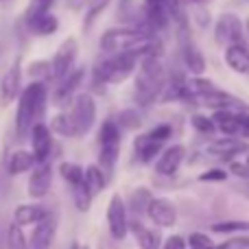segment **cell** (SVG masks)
<instances>
[{"label":"cell","instance_id":"cell-39","mask_svg":"<svg viewBox=\"0 0 249 249\" xmlns=\"http://www.w3.org/2000/svg\"><path fill=\"white\" fill-rule=\"evenodd\" d=\"M225 179H228V171H223V168H210V171L199 175V181H225Z\"/></svg>","mask_w":249,"mask_h":249},{"label":"cell","instance_id":"cell-24","mask_svg":"<svg viewBox=\"0 0 249 249\" xmlns=\"http://www.w3.org/2000/svg\"><path fill=\"white\" fill-rule=\"evenodd\" d=\"M83 181H86L88 190L92 195H101L105 190V186H107V175L101 171L99 164H92V166H88L83 171Z\"/></svg>","mask_w":249,"mask_h":249},{"label":"cell","instance_id":"cell-4","mask_svg":"<svg viewBox=\"0 0 249 249\" xmlns=\"http://www.w3.org/2000/svg\"><path fill=\"white\" fill-rule=\"evenodd\" d=\"M70 118L74 123V129H77V136H86L92 129L96 118V105L94 99L90 94H77L72 103V112H70Z\"/></svg>","mask_w":249,"mask_h":249},{"label":"cell","instance_id":"cell-20","mask_svg":"<svg viewBox=\"0 0 249 249\" xmlns=\"http://www.w3.org/2000/svg\"><path fill=\"white\" fill-rule=\"evenodd\" d=\"M129 230L136 234V241L140 245V249H160V245H162V236H160L158 230L146 228L138 219L129 221Z\"/></svg>","mask_w":249,"mask_h":249},{"label":"cell","instance_id":"cell-6","mask_svg":"<svg viewBox=\"0 0 249 249\" xmlns=\"http://www.w3.org/2000/svg\"><path fill=\"white\" fill-rule=\"evenodd\" d=\"M107 228H109V236L114 241H124L129 232V219H127V206H124L121 195H114L109 199L107 206Z\"/></svg>","mask_w":249,"mask_h":249},{"label":"cell","instance_id":"cell-2","mask_svg":"<svg viewBox=\"0 0 249 249\" xmlns=\"http://www.w3.org/2000/svg\"><path fill=\"white\" fill-rule=\"evenodd\" d=\"M140 70L136 74V81H133V88H136V101L140 105H151L153 101H158L160 92H162L164 83H166V68L160 61V57H142L138 61Z\"/></svg>","mask_w":249,"mask_h":249},{"label":"cell","instance_id":"cell-8","mask_svg":"<svg viewBox=\"0 0 249 249\" xmlns=\"http://www.w3.org/2000/svg\"><path fill=\"white\" fill-rule=\"evenodd\" d=\"M22 92V64L20 59H16L7 68V72L0 79V107H7L9 103L20 96Z\"/></svg>","mask_w":249,"mask_h":249},{"label":"cell","instance_id":"cell-30","mask_svg":"<svg viewBox=\"0 0 249 249\" xmlns=\"http://www.w3.org/2000/svg\"><path fill=\"white\" fill-rule=\"evenodd\" d=\"M59 173L70 186H77V184H83V168L79 164H72V162H61L59 164Z\"/></svg>","mask_w":249,"mask_h":249},{"label":"cell","instance_id":"cell-10","mask_svg":"<svg viewBox=\"0 0 249 249\" xmlns=\"http://www.w3.org/2000/svg\"><path fill=\"white\" fill-rule=\"evenodd\" d=\"M53 186V166L48 162H37L31 168V177H29V197L31 199H44L51 193Z\"/></svg>","mask_w":249,"mask_h":249},{"label":"cell","instance_id":"cell-35","mask_svg":"<svg viewBox=\"0 0 249 249\" xmlns=\"http://www.w3.org/2000/svg\"><path fill=\"white\" fill-rule=\"evenodd\" d=\"M53 2H55V0H31L29 7H26V11H24V18H22V20L26 22V20H31V18L39 16V13L51 11Z\"/></svg>","mask_w":249,"mask_h":249},{"label":"cell","instance_id":"cell-44","mask_svg":"<svg viewBox=\"0 0 249 249\" xmlns=\"http://www.w3.org/2000/svg\"><path fill=\"white\" fill-rule=\"evenodd\" d=\"M197 22L201 26H206L208 22H210V16H208V11H197Z\"/></svg>","mask_w":249,"mask_h":249},{"label":"cell","instance_id":"cell-18","mask_svg":"<svg viewBox=\"0 0 249 249\" xmlns=\"http://www.w3.org/2000/svg\"><path fill=\"white\" fill-rule=\"evenodd\" d=\"M225 64L238 74H249V51L245 44H230L225 46Z\"/></svg>","mask_w":249,"mask_h":249},{"label":"cell","instance_id":"cell-43","mask_svg":"<svg viewBox=\"0 0 249 249\" xmlns=\"http://www.w3.org/2000/svg\"><path fill=\"white\" fill-rule=\"evenodd\" d=\"M238 138H249V112H241V133Z\"/></svg>","mask_w":249,"mask_h":249},{"label":"cell","instance_id":"cell-14","mask_svg":"<svg viewBox=\"0 0 249 249\" xmlns=\"http://www.w3.org/2000/svg\"><path fill=\"white\" fill-rule=\"evenodd\" d=\"M146 214L160 228H173L177 223V210L168 199H151Z\"/></svg>","mask_w":249,"mask_h":249},{"label":"cell","instance_id":"cell-9","mask_svg":"<svg viewBox=\"0 0 249 249\" xmlns=\"http://www.w3.org/2000/svg\"><path fill=\"white\" fill-rule=\"evenodd\" d=\"M29 136H31V149H33L31 153H33L35 162H48V158L53 155V149H55L51 127L44 123H33Z\"/></svg>","mask_w":249,"mask_h":249},{"label":"cell","instance_id":"cell-11","mask_svg":"<svg viewBox=\"0 0 249 249\" xmlns=\"http://www.w3.org/2000/svg\"><path fill=\"white\" fill-rule=\"evenodd\" d=\"M57 234V214L48 210L42 219L35 223V230L31 234V247L33 249H48L55 241Z\"/></svg>","mask_w":249,"mask_h":249},{"label":"cell","instance_id":"cell-51","mask_svg":"<svg viewBox=\"0 0 249 249\" xmlns=\"http://www.w3.org/2000/svg\"><path fill=\"white\" fill-rule=\"evenodd\" d=\"M81 249H90V247H88V245H81Z\"/></svg>","mask_w":249,"mask_h":249},{"label":"cell","instance_id":"cell-33","mask_svg":"<svg viewBox=\"0 0 249 249\" xmlns=\"http://www.w3.org/2000/svg\"><path fill=\"white\" fill-rule=\"evenodd\" d=\"M212 232L232 234V232H249V221H221L212 225Z\"/></svg>","mask_w":249,"mask_h":249},{"label":"cell","instance_id":"cell-28","mask_svg":"<svg viewBox=\"0 0 249 249\" xmlns=\"http://www.w3.org/2000/svg\"><path fill=\"white\" fill-rule=\"evenodd\" d=\"M4 245L7 249H26V236L22 232V225H18L16 221L4 232Z\"/></svg>","mask_w":249,"mask_h":249},{"label":"cell","instance_id":"cell-25","mask_svg":"<svg viewBox=\"0 0 249 249\" xmlns=\"http://www.w3.org/2000/svg\"><path fill=\"white\" fill-rule=\"evenodd\" d=\"M151 190L146 188H136L131 193V197H129V210H131L133 216H142L146 214V210H149V203H151Z\"/></svg>","mask_w":249,"mask_h":249},{"label":"cell","instance_id":"cell-19","mask_svg":"<svg viewBox=\"0 0 249 249\" xmlns=\"http://www.w3.org/2000/svg\"><path fill=\"white\" fill-rule=\"evenodd\" d=\"M210 118L223 133L238 138V133H241V112H236V109H214Z\"/></svg>","mask_w":249,"mask_h":249},{"label":"cell","instance_id":"cell-3","mask_svg":"<svg viewBox=\"0 0 249 249\" xmlns=\"http://www.w3.org/2000/svg\"><path fill=\"white\" fill-rule=\"evenodd\" d=\"M146 37H153V35H146L144 31H140L138 26H118V29H109L101 35V51L112 55V53H121L129 51V48H136L138 44H142Z\"/></svg>","mask_w":249,"mask_h":249},{"label":"cell","instance_id":"cell-52","mask_svg":"<svg viewBox=\"0 0 249 249\" xmlns=\"http://www.w3.org/2000/svg\"><path fill=\"white\" fill-rule=\"evenodd\" d=\"M247 164H249V151H247Z\"/></svg>","mask_w":249,"mask_h":249},{"label":"cell","instance_id":"cell-32","mask_svg":"<svg viewBox=\"0 0 249 249\" xmlns=\"http://www.w3.org/2000/svg\"><path fill=\"white\" fill-rule=\"evenodd\" d=\"M114 123H116L118 127H123V129H131V131H136V129H140L142 118L138 116L133 109H123V112L116 114V121Z\"/></svg>","mask_w":249,"mask_h":249},{"label":"cell","instance_id":"cell-40","mask_svg":"<svg viewBox=\"0 0 249 249\" xmlns=\"http://www.w3.org/2000/svg\"><path fill=\"white\" fill-rule=\"evenodd\" d=\"M214 249H249V236H236V238H232V241L223 243V245H219Z\"/></svg>","mask_w":249,"mask_h":249},{"label":"cell","instance_id":"cell-22","mask_svg":"<svg viewBox=\"0 0 249 249\" xmlns=\"http://www.w3.org/2000/svg\"><path fill=\"white\" fill-rule=\"evenodd\" d=\"M35 158L31 151H24V149H16L7 160V173L9 175H22V173L31 171L35 166Z\"/></svg>","mask_w":249,"mask_h":249},{"label":"cell","instance_id":"cell-48","mask_svg":"<svg viewBox=\"0 0 249 249\" xmlns=\"http://www.w3.org/2000/svg\"><path fill=\"white\" fill-rule=\"evenodd\" d=\"M2 241H4V236H2V232H0V249H2Z\"/></svg>","mask_w":249,"mask_h":249},{"label":"cell","instance_id":"cell-34","mask_svg":"<svg viewBox=\"0 0 249 249\" xmlns=\"http://www.w3.org/2000/svg\"><path fill=\"white\" fill-rule=\"evenodd\" d=\"M26 74L35 81H42V79H51V61H33V64L26 68Z\"/></svg>","mask_w":249,"mask_h":249},{"label":"cell","instance_id":"cell-41","mask_svg":"<svg viewBox=\"0 0 249 249\" xmlns=\"http://www.w3.org/2000/svg\"><path fill=\"white\" fill-rule=\"evenodd\" d=\"M230 173L241 179H249V164L247 162H232L230 164Z\"/></svg>","mask_w":249,"mask_h":249},{"label":"cell","instance_id":"cell-5","mask_svg":"<svg viewBox=\"0 0 249 249\" xmlns=\"http://www.w3.org/2000/svg\"><path fill=\"white\" fill-rule=\"evenodd\" d=\"M77 53H79L77 39L66 37L64 42H61V46L57 48L55 57L51 59V79L59 81L61 77H66V74L72 70V64H74V59H77Z\"/></svg>","mask_w":249,"mask_h":249},{"label":"cell","instance_id":"cell-49","mask_svg":"<svg viewBox=\"0 0 249 249\" xmlns=\"http://www.w3.org/2000/svg\"><path fill=\"white\" fill-rule=\"evenodd\" d=\"M72 249H81V245H79V243H72Z\"/></svg>","mask_w":249,"mask_h":249},{"label":"cell","instance_id":"cell-29","mask_svg":"<svg viewBox=\"0 0 249 249\" xmlns=\"http://www.w3.org/2000/svg\"><path fill=\"white\" fill-rule=\"evenodd\" d=\"M70 188H72V197H74V206H77V210L79 212H88V210H90L92 197H94V195L88 190L86 181H83V184H77V186H70Z\"/></svg>","mask_w":249,"mask_h":249},{"label":"cell","instance_id":"cell-36","mask_svg":"<svg viewBox=\"0 0 249 249\" xmlns=\"http://www.w3.org/2000/svg\"><path fill=\"white\" fill-rule=\"evenodd\" d=\"M186 245H188L190 249H214L216 247L214 241L203 232H193L188 236V241H186Z\"/></svg>","mask_w":249,"mask_h":249},{"label":"cell","instance_id":"cell-13","mask_svg":"<svg viewBox=\"0 0 249 249\" xmlns=\"http://www.w3.org/2000/svg\"><path fill=\"white\" fill-rule=\"evenodd\" d=\"M83 77H86V68H74V70H70L66 77H61L59 79V88L55 90V103L57 105H66L70 99L74 96V92L79 90V86L83 83Z\"/></svg>","mask_w":249,"mask_h":249},{"label":"cell","instance_id":"cell-1","mask_svg":"<svg viewBox=\"0 0 249 249\" xmlns=\"http://www.w3.org/2000/svg\"><path fill=\"white\" fill-rule=\"evenodd\" d=\"M48 105V90L44 81H31L18 96L16 109V136L18 140L29 136L33 123L46 112Z\"/></svg>","mask_w":249,"mask_h":249},{"label":"cell","instance_id":"cell-47","mask_svg":"<svg viewBox=\"0 0 249 249\" xmlns=\"http://www.w3.org/2000/svg\"><path fill=\"white\" fill-rule=\"evenodd\" d=\"M160 2H162V0H144V4H160Z\"/></svg>","mask_w":249,"mask_h":249},{"label":"cell","instance_id":"cell-15","mask_svg":"<svg viewBox=\"0 0 249 249\" xmlns=\"http://www.w3.org/2000/svg\"><path fill=\"white\" fill-rule=\"evenodd\" d=\"M247 151H249V144L236 136L221 138V140H214L210 146H208V153L214 155V158H223V160H232L234 155L247 153Z\"/></svg>","mask_w":249,"mask_h":249},{"label":"cell","instance_id":"cell-50","mask_svg":"<svg viewBox=\"0 0 249 249\" xmlns=\"http://www.w3.org/2000/svg\"><path fill=\"white\" fill-rule=\"evenodd\" d=\"M245 26H247V33H249V18H247V24Z\"/></svg>","mask_w":249,"mask_h":249},{"label":"cell","instance_id":"cell-27","mask_svg":"<svg viewBox=\"0 0 249 249\" xmlns=\"http://www.w3.org/2000/svg\"><path fill=\"white\" fill-rule=\"evenodd\" d=\"M51 131L59 133L64 138H74L77 136V129H74V123L70 118V114H57L51 121Z\"/></svg>","mask_w":249,"mask_h":249},{"label":"cell","instance_id":"cell-23","mask_svg":"<svg viewBox=\"0 0 249 249\" xmlns=\"http://www.w3.org/2000/svg\"><path fill=\"white\" fill-rule=\"evenodd\" d=\"M133 151H136V155H138V160H140V162L149 164L151 160H153L155 155L162 151V142L151 140V138L144 133V136H138L136 138V142H133Z\"/></svg>","mask_w":249,"mask_h":249},{"label":"cell","instance_id":"cell-31","mask_svg":"<svg viewBox=\"0 0 249 249\" xmlns=\"http://www.w3.org/2000/svg\"><path fill=\"white\" fill-rule=\"evenodd\" d=\"M107 4H109V0H94V2H92V7L88 9L86 18H83V31H86V33L92 29V24L99 20L101 13L107 9Z\"/></svg>","mask_w":249,"mask_h":249},{"label":"cell","instance_id":"cell-12","mask_svg":"<svg viewBox=\"0 0 249 249\" xmlns=\"http://www.w3.org/2000/svg\"><path fill=\"white\" fill-rule=\"evenodd\" d=\"M179 37H181V57H184V66L193 74H203L206 72V59L199 53V48L195 46V42L190 39L188 26H179Z\"/></svg>","mask_w":249,"mask_h":249},{"label":"cell","instance_id":"cell-46","mask_svg":"<svg viewBox=\"0 0 249 249\" xmlns=\"http://www.w3.org/2000/svg\"><path fill=\"white\" fill-rule=\"evenodd\" d=\"M186 2H190V4H203V2H208V0H186Z\"/></svg>","mask_w":249,"mask_h":249},{"label":"cell","instance_id":"cell-38","mask_svg":"<svg viewBox=\"0 0 249 249\" xmlns=\"http://www.w3.org/2000/svg\"><path fill=\"white\" fill-rule=\"evenodd\" d=\"M146 136H149L151 140L162 142V144H164V142H166L168 138L173 136V127H171V124H166V123H164V124H158V127H153L149 133H146Z\"/></svg>","mask_w":249,"mask_h":249},{"label":"cell","instance_id":"cell-45","mask_svg":"<svg viewBox=\"0 0 249 249\" xmlns=\"http://www.w3.org/2000/svg\"><path fill=\"white\" fill-rule=\"evenodd\" d=\"M234 190H236V193H243L245 197H249V184H234Z\"/></svg>","mask_w":249,"mask_h":249},{"label":"cell","instance_id":"cell-53","mask_svg":"<svg viewBox=\"0 0 249 249\" xmlns=\"http://www.w3.org/2000/svg\"><path fill=\"white\" fill-rule=\"evenodd\" d=\"M2 2H4V0H2Z\"/></svg>","mask_w":249,"mask_h":249},{"label":"cell","instance_id":"cell-26","mask_svg":"<svg viewBox=\"0 0 249 249\" xmlns=\"http://www.w3.org/2000/svg\"><path fill=\"white\" fill-rule=\"evenodd\" d=\"M118 124L109 118V121H105L101 124L99 129V146L103 144H121V131H118Z\"/></svg>","mask_w":249,"mask_h":249},{"label":"cell","instance_id":"cell-37","mask_svg":"<svg viewBox=\"0 0 249 249\" xmlns=\"http://www.w3.org/2000/svg\"><path fill=\"white\" fill-rule=\"evenodd\" d=\"M190 123H193L195 131H199V133H214L216 131V124L212 123V118L201 116V114H193Z\"/></svg>","mask_w":249,"mask_h":249},{"label":"cell","instance_id":"cell-21","mask_svg":"<svg viewBox=\"0 0 249 249\" xmlns=\"http://www.w3.org/2000/svg\"><path fill=\"white\" fill-rule=\"evenodd\" d=\"M46 212L48 210L42 203H22V206H18L16 210H13V221H16L18 225H22V228H24V225H35Z\"/></svg>","mask_w":249,"mask_h":249},{"label":"cell","instance_id":"cell-17","mask_svg":"<svg viewBox=\"0 0 249 249\" xmlns=\"http://www.w3.org/2000/svg\"><path fill=\"white\" fill-rule=\"evenodd\" d=\"M184 155H186V149L181 144L168 146V149L162 153V158L158 160L155 171H158L160 175H175L177 168H179L181 162H184Z\"/></svg>","mask_w":249,"mask_h":249},{"label":"cell","instance_id":"cell-42","mask_svg":"<svg viewBox=\"0 0 249 249\" xmlns=\"http://www.w3.org/2000/svg\"><path fill=\"white\" fill-rule=\"evenodd\" d=\"M162 249H186L188 245H186V238L179 236V234H175V236H168L166 243L164 245H160Z\"/></svg>","mask_w":249,"mask_h":249},{"label":"cell","instance_id":"cell-7","mask_svg":"<svg viewBox=\"0 0 249 249\" xmlns=\"http://www.w3.org/2000/svg\"><path fill=\"white\" fill-rule=\"evenodd\" d=\"M214 39L221 46H230V44H245L243 37V24L238 20V16L234 13H223L219 16L214 26Z\"/></svg>","mask_w":249,"mask_h":249},{"label":"cell","instance_id":"cell-16","mask_svg":"<svg viewBox=\"0 0 249 249\" xmlns=\"http://www.w3.org/2000/svg\"><path fill=\"white\" fill-rule=\"evenodd\" d=\"M22 24H24V29L29 31L31 35H39V37L53 35V33H57V29H59V20H57L51 11L39 13V16L31 18V20H26V22L22 20Z\"/></svg>","mask_w":249,"mask_h":249}]
</instances>
